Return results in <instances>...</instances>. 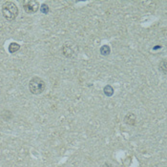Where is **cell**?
Masks as SVG:
<instances>
[{
	"instance_id": "cell-2",
	"label": "cell",
	"mask_w": 167,
	"mask_h": 167,
	"mask_svg": "<svg viewBox=\"0 0 167 167\" xmlns=\"http://www.w3.org/2000/svg\"><path fill=\"white\" fill-rule=\"evenodd\" d=\"M46 89V83L41 77H34L29 82V90L34 95H40Z\"/></svg>"
},
{
	"instance_id": "cell-6",
	"label": "cell",
	"mask_w": 167,
	"mask_h": 167,
	"mask_svg": "<svg viewBox=\"0 0 167 167\" xmlns=\"http://www.w3.org/2000/svg\"><path fill=\"white\" fill-rule=\"evenodd\" d=\"M20 49V45L16 42H11L10 45H9V52L10 54H14Z\"/></svg>"
},
{
	"instance_id": "cell-8",
	"label": "cell",
	"mask_w": 167,
	"mask_h": 167,
	"mask_svg": "<svg viewBox=\"0 0 167 167\" xmlns=\"http://www.w3.org/2000/svg\"><path fill=\"white\" fill-rule=\"evenodd\" d=\"M103 92H104V95L106 96H112L114 95V88L111 86V85H106L104 88H103Z\"/></svg>"
},
{
	"instance_id": "cell-3",
	"label": "cell",
	"mask_w": 167,
	"mask_h": 167,
	"mask_svg": "<svg viewBox=\"0 0 167 167\" xmlns=\"http://www.w3.org/2000/svg\"><path fill=\"white\" fill-rule=\"evenodd\" d=\"M39 3L36 0H24L23 1V9L28 14L36 13L38 11Z\"/></svg>"
},
{
	"instance_id": "cell-9",
	"label": "cell",
	"mask_w": 167,
	"mask_h": 167,
	"mask_svg": "<svg viewBox=\"0 0 167 167\" xmlns=\"http://www.w3.org/2000/svg\"><path fill=\"white\" fill-rule=\"evenodd\" d=\"M160 70L163 73V75H166L167 74V65H166V59H162L160 63Z\"/></svg>"
},
{
	"instance_id": "cell-1",
	"label": "cell",
	"mask_w": 167,
	"mask_h": 167,
	"mask_svg": "<svg viewBox=\"0 0 167 167\" xmlns=\"http://www.w3.org/2000/svg\"><path fill=\"white\" fill-rule=\"evenodd\" d=\"M1 11L3 16L5 17V19H7L8 21H13L18 15V8L17 6L11 1H6L4 4L2 5Z\"/></svg>"
},
{
	"instance_id": "cell-10",
	"label": "cell",
	"mask_w": 167,
	"mask_h": 167,
	"mask_svg": "<svg viewBox=\"0 0 167 167\" xmlns=\"http://www.w3.org/2000/svg\"><path fill=\"white\" fill-rule=\"evenodd\" d=\"M49 11H50V9H49V6L47 5V4H42L41 5V7H40V11L43 13V14H47L49 13Z\"/></svg>"
},
{
	"instance_id": "cell-4",
	"label": "cell",
	"mask_w": 167,
	"mask_h": 167,
	"mask_svg": "<svg viewBox=\"0 0 167 167\" xmlns=\"http://www.w3.org/2000/svg\"><path fill=\"white\" fill-rule=\"evenodd\" d=\"M62 54L67 58H73L77 53L71 42H65L62 46Z\"/></svg>"
},
{
	"instance_id": "cell-11",
	"label": "cell",
	"mask_w": 167,
	"mask_h": 167,
	"mask_svg": "<svg viewBox=\"0 0 167 167\" xmlns=\"http://www.w3.org/2000/svg\"><path fill=\"white\" fill-rule=\"evenodd\" d=\"M160 48H162V46H156V47H154V48H153V50H158V49H160Z\"/></svg>"
},
{
	"instance_id": "cell-7",
	"label": "cell",
	"mask_w": 167,
	"mask_h": 167,
	"mask_svg": "<svg viewBox=\"0 0 167 167\" xmlns=\"http://www.w3.org/2000/svg\"><path fill=\"white\" fill-rule=\"evenodd\" d=\"M99 53H100V55H103V57H107V55H109L110 53H111L110 46H108V45L101 46L100 47V50H99Z\"/></svg>"
},
{
	"instance_id": "cell-5",
	"label": "cell",
	"mask_w": 167,
	"mask_h": 167,
	"mask_svg": "<svg viewBox=\"0 0 167 167\" xmlns=\"http://www.w3.org/2000/svg\"><path fill=\"white\" fill-rule=\"evenodd\" d=\"M124 122L126 124L130 125V126H134L136 125V122H137V116L135 114L133 113H128L127 115L125 116L124 118Z\"/></svg>"
}]
</instances>
